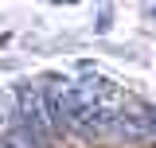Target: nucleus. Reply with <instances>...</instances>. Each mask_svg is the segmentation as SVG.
Wrapping results in <instances>:
<instances>
[{"instance_id":"f257e3e1","label":"nucleus","mask_w":156,"mask_h":148,"mask_svg":"<svg viewBox=\"0 0 156 148\" xmlns=\"http://www.w3.org/2000/svg\"><path fill=\"white\" fill-rule=\"evenodd\" d=\"M20 117H23V129L31 132L39 144H51L55 117H51V105H47V93L43 90H35V86H23L20 90Z\"/></svg>"},{"instance_id":"f03ea898","label":"nucleus","mask_w":156,"mask_h":148,"mask_svg":"<svg viewBox=\"0 0 156 148\" xmlns=\"http://www.w3.org/2000/svg\"><path fill=\"white\" fill-rule=\"evenodd\" d=\"M0 148H39V140H35L27 129H12L4 140H0Z\"/></svg>"},{"instance_id":"7ed1b4c3","label":"nucleus","mask_w":156,"mask_h":148,"mask_svg":"<svg viewBox=\"0 0 156 148\" xmlns=\"http://www.w3.org/2000/svg\"><path fill=\"white\" fill-rule=\"evenodd\" d=\"M152 132H156V113H152Z\"/></svg>"}]
</instances>
